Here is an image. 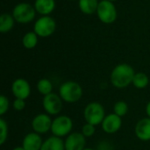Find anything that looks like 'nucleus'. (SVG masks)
I'll return each instance as SVG.
<instances>
[{
	"mask_svg": "<svg viewBox=\"0 0 150 150\" xmlns=\"http://www.w3.org/2000/svg\"><path fill=\"white\" fill-rule=\"evenodd\" d=\"M135 75L134 68L127 63H120L112 69L110 80L112 84L118 89H124L133 83Z\"/></svg>",
	"mask_w": 150,
	"mask_h": 150,
	"instance_id": "f257e3e1",
	"label": "nucleus"
},
{
	"mask_svg": "<svg viewBox=\"0 0 150 150\" xmlns=\"http://www.w3.org/2000/svg\"><path fill=\"white\" fill-rule=\"evenodd\" d=\"M59 95L63 102L74 104L81 99L83 96V89L76 82L67 81L60 86Z\"/></svg>",
	"mask_w": 150,
	"mask_h": 150,
	"instance_id": "f03ea898",
	"label": "nucleus"
},
{
	"mask_svg": "<svg viewBox=\"0 0 150 150\" xmlns=\"http://www.w3.org/2000/svg\"><path fill=\"white\" fill-rule=\"evenodd\" d=\"M105 116V108L98 102L89 103L83 111V117L86 123L91 124L95 127L101 125Z\"/></svg>",
	"mask_w": 150,
	"mask_h": 150,
	"instance_id": "7ed1b4c3",
	"label": "nucleus"
},
{
	"mask_svg": "<svg viewBox=\"0 0 150 150\" xmlns=\"http://www.w3.org/2000/svg\"><path fill=\"white\" fill-rule=\"evenodd\" d=\"M73 129V121L67 115H59L52 121L51 133L53 135L63 138L71 134Z\"/></svg>",
	"mask_w": 150,
	"mask_h": 150,
	"instance_id": "20e7f679",
	"label": "nucleus"
},
{
	"mask_svg": "<svg viewBox=\"0 0 150 150\" xmlns=\"http://www.w3.org/2000/svg\"><path fill=\"white\" fill-rule=\"evenodd\" d=\"M36 10L34 6L28 3L18 4L12 11V16L16 22L21 24H26L32 22L35 18Z\"/></svg>",
	"mask_w": 150,
	"mask_h": 150,
	"instance_id": "39448f33",
	"label": "nucleus"
},
{
	"mask_svg": "<svg viewBox=\"0 0 150 150\" xmlns=\"http://www.w3.org/2000/svg\"><path fill=\"white\" fill-rule=\"evenodd\" d=\"M97 15L99 20L105 24H112L117 18V10L113 2L102 0L99 2Z\"/></svg>",
	"mask_w": 150,
	"mask_h": 150,
	"instance_id": "423d86ee",
	"label": "nucleus"
},
{
	"mask_svg": "<svg viewBox=\"0 0 150 150\" xmlns=\"http://www.w3.org/2000/svg\"><path fill=\"white\" fill-rule=\"evenodd\" d=\"M56 29L55 20L50 16H42L34 24L33 32L40 37L46 38L52 35Z\"/></svg>",
	"mask_w": 150,
	"mask_h": 150,
	"instance_id": "0eeeda50",
	"label": "nucleus"
},
{
	"mask_svg": "<svg viewBox=\"0 0 150 150\" xmlns=\"http://www.w3.org/2000/svg\"><path fill=\"white\" fill-rule=\"evenodd\" d=\"M42 106L48 115H58L62 110L63 100L59 94L52 92L43 97Z\"/></svg>",
	"mask_w": 150,
	"mask_h": 150,
	"instance_id": "6e6552de",
	"label": "nucleus"
},
{
	"mask_svg": "<svg viewBox=\"0 0 150 150\" xmlns=\"http://www.w3.org/2000/svg\"><path fill=\"white\" fill-rule=\"evenodd\" d=\"M52 120L50 115L47 113H40L37 114L32 120L31 126L33 132L39 134H47L48 131H51Z\"/></svg>",
	"mask_w": 150,
	"mask_h": 150,
	"instance_id": "1a4fd4ad",
	"label": "nucleus"
},
{
	"mask_svg": "<svg viewBox=\"0 0 150 150\" xmlns=\"http://www.w3.org/2000/svg\"><path fill=\"white\" fill-rule=\"evenodd\" d=\"M11 92L15 98L25 100L31 94L30 83L24 78H17L11 83Z\"/></svg>",
	"mask_w": 150,
	"mask_h": 150,
	"instance_id": "9d476101",
	"label": "nucleus"
},
{
	"mask_svg": "<svg viewBox=\"0 0 150 150\" xmlns=\"http://www.w3.org/2000/svg\"><path fill=\"white\" fill-rule=\"evenodd\" d=\"M121 126H122V119L121 117L116 115L115 113L107 114L101 124L103 131L108 134H112L117 133L121 128Z\"/></svg>",
	"mask_w": 150,
	"mask_h": 150,
	"instance_id": "9b49d317",
	"label": "nucleus"
},
{
	"mask_svg": "<svg viewBox=\"0 0 150 150\" xmlns=\"http://www.w3.org/2000/svg\"><path fill=\"white\" fill-rule=\"evenodd\" d=\"M65 150H83L86 145V138L82 133H71L65 141Z\"/></svg>",
	"mask_w": 150,
	"mask_h": 150,
	"instance_id": "f8f14e48",
	"label": "nucleus"
},
{
	"mask_svg": "<svg viewBox=\"0 0 150 150\" xmlns=\"http://www.w3.org/2000/svg\"><path fill=\"white\" fill-rule=\"evenodd\" d=\"M43 142L40 134L33 132L27 134L24 137L22 147L25 150H40Z\"/></svg>",
	"mask_w": 150,
	"mask_h": 150,
	"instance_id": "ddd939ff",
	"label": "nucleus"
},
{
	"mask_svg": "<svg viewBox=\"0 0 150 150\" xmlns=\"http://www.w3.org/2000/svg\"><path fill=\"white\" fill-rule=\"evenodd\" d=\"M136 137L142 142L150 141V118H144L140 120L134 129Z\"/></svg>",
	"mask_w": 150,
	"mask_h": 150,
	"instance_id": "4468645a",
	"label": "nucleus"
},
{
	"mask_svg": "<svg viewBox=\"0 0 150 150\" xmlns=\"http://www.w3.org/2000/svg\"><path fill=\"white\" fill-rule=\"evenodd\" d=\"M34 8L42 16H48L55 8L54 0H35Z\"/></svg>",
	"mask_w": 150,
	"mask_h": 150,
	"instance_id": "2eb2a0df",
	"label": "nucleus"
},
{
	"mask_svg": "<svg viewBox=\"0 0 150 150\" xmlns=\"http://www.w3.org/2000/svg\"><path fill=\"white\" fill-rule=\"evenodd\" d=\"M40 150H65L64 141L57 136H50L42 143Z\"/></svg>",
	"mask_w": 150,
	"mask_h": 150,
	"instance_id": "dca6fc26",
	"label": "nucleus"
},
{
	"mask_svg": "<svg viewBox=\"0 0 150 150\" xmlns=\"http://www.w3.org/2000/svg\"><path fill=\"white\" fill-rule=\"evenodd\" d=\"M98 4L99 2L98 0H78L80 11L86 15H91L97 12Z\"/></svg>",
	"mask_w": 150,
	"mask_h": 150,
	"instance_id": "f3484780",
	"label": "nucleus"
},
{
	"mask_svg": "<svg viewBox=\"0 0 150 150\" xmlns=\"http://www.w3.org/2000/svg\"><path fill=\"white\" fill-rule=\"evenodd\" d=\"M15 19L12 15L9 13H3L0 16V32L7 33L11 31L14 25Z\"/></svg>",
	"mask_w": 150,
	"mask_h": 150,
	"instance_id": "a211bd4d",
	"label": "nucleus"
},
{
	"mask_svg": "<svg viewBox=\"0 0 150 150\" xmlns=\"http://www.w3.org/2000/svg\"><path fill=\"white\" fill-rule=\"evenodd\" d=\"M149 78L147 74H145L143 72L135 73L132 84L136 89H140V90L145 89L149 85Z\"/></svg>",
	"mask_w": 150,
	"mask_h": 150,
	"instance_id": "6ab92c4d",
	"label": "nucleus"
},
{
	"mask_svg": "<svg viewBox=\"0 0 150 150\" xmlns=\"http://www.w3.org/2000/svg\"><path fill=\"white\" fill-rule=\"evenodd\" d=\"M37 90L43 97L52 93L53 84L47 78H41L37 83Z\"/></svg>",
	"mask_w": 150,
	"mask_h": 150,
	"instance_id": "aec40b11",
	"label": "nucleus"
},
{
	"mask_svg": "<svg viewBox=\"0 0 150 150\" xmlns=\"http://www.w3.org/2000/svg\"><path fill=\"white\" fill-rule=\"evenodd\" d=\"M37 43H38V35L34 32L26 33L22 39V44L27 49H32L35 47Z\"/></svg>",
	"mask_w": 150,
	"mask_h": 150,
	"instance_id": "412c9836",
	"label": "nucleus"
},
{
	"mask_svg": "<svg viewBox=\"0 0 150 150\" xmlns=\"http://www.w3.org/2000/svg\"><path fill=\"white\" fill-rule=\"evenodd\" d=\"M128 112V105L123 101V100H120L118 102H116L114 104L113 106V113H115L116 115L120 116V117H124Z\"/></svg>",
	"mask_w": 150,
	"mask_h": 150,
	"instance_id": "4be33fe9",
	"label": "nucleus"
},
{
	"mask_svg": "<svg viewBox=\"0 0 150 150\" xmlns=\"http://www.w3.org/2000/svg\"><path fill=\"white\" fill-rule=\"evenodd\" d=\"M0 145H4L8 138V124L3 118L0 119Z\"/></svg>",
	"mask_w": 150,
	"mask_h": 150,
	"instance_id": "5701e85b",
	"label": "nucleus"
},
{
	"mask_svg": "<svg viewBox=\"0 0 150 150\" xmlns=\"http://www.w3.org/2000/svg\"><path fill=\"white\" fill-rule=\"evenodd\" d=\"M95 132H96L95 126H93V125H91V124H89V123L84 124V125L83 126L82 131H81V133L83 134V136H85V138L92 137V136L95 134Z\"/></svg>",
	"mask_w": 150,
	"mask_h": 150,
	"instance_id": "b1692460",
	"label": "nucleus"
},
{
	"mask_svg": "<svg viewBox=\"0 0 150 150\" xmlns=\"http://www.w3.org/2000/svg\"><path fill=\"white\" fill-rule=\"evenodd\" d=\"M9 107H10L9 99L4 95H1V97H0V115L1 116L4 115L8 112Z\"/></svg>",
	"mask_w": 150,
	"mask_h": 150,
	"instance_id": "393cba45",
	"label": "nucleus"
},
{
	"mask_svg": "<svg viewBox=\"0 0 150 150\" xmlns=\"http://www.w3.org/2000/svg\"><path fill=\"white\" fill-rule=\"evenodd\" d=\"M12 107L14 108V110H16L18 112L23 111L25 108V101L24 99L15 98L12 103Z\"/></svg>",
	"mask_w": 150,
	"mask_h": 150,
	"instance_id": "a878e982",
	"label": "nucleus"
},
{
	"mask_svg": "<svg viewBox=\"0 0 150 150\" xmlns=\"http://www.w3.org/2000/svg\"><path fill=\"white\" fill-rule=\"evenodd\" d=\"M113 148L112 146V144L108 142V141H102L100 142L96 150H112Z\"/></svg>",
	"mask_w": 150,
	"mask_h": 150,
	"instance_id": "bb28decb",
	"label": "nucleus"
},
{
	"mask_svg": "<svg viewBox=\"0 0 150 150\" xmlns=\"http://www.w3.org/2000/svg\"><path fill=\"white\" fill-rule=\"evenodd\" d=\"M146 113L148 115V118H150V101L146 105Z\"/></svg>",
	"mask_w": 150,
	"mask_h": 150,
	"instance_id": "cd10ccee",
	"label": "nucleus"
},
{
	"mask_svg": "<svg viewBox=\"0 0 150 150\" xmlns=\"http://www.w3.org/2000/svg\"><path fill=\"white\" fill-rule=\"evenodd\" d=\"M11 150H25L22 146H20V147H16V148H14V149H12Z\"/></svg>",
	"mask_w": 150,
	"mask_h": 150,
	"instance_id": "c85d7f7f",
	"label": "nucleus"
},
{
	"mask_svg": "<svg viewBox=\"0 0 150 150\" xmlns=\"http://www.w3.org/2000/svg\"><path fill=\"white\" fill-rule=\"evenodd\" d=\"M83 150H96V149H91V148H85Z\"/></svg>",
	"mask_w": 150,
	"mask_h": 150,
	"instance_id": "c756f323",
	"label": "nucleus"
},
{
	"mask_svg": "<svg viewBox=\"0 0 150 150\" xmlns=\"http://www.w3.org/2000/svg\"><path fill=\"white\" fill-rule=\"evenodd\" d=\"M106 1H110V2H114V1H116V0H106Z\"/></svg>",
	"mask_w": 150,
	"mask_h": 150,
	"instance_id": "7c9ffc66",
	"label": "nucleus"
},
{
	"mask_svg": "<svg viewBox=\"0 0 150 150\" xmlns=\"http://www.w3.org/2000/svg\"><path fill=\"white\" fill-rule=\"evenodd\" d=\"M70 1H76V0H70Z\"/></svg>",
	"mask_w": 150,
	"mask_h": 150,
	"instance_id": "2f4dec72",
	"label": "nucleus"
}]
</instances>
